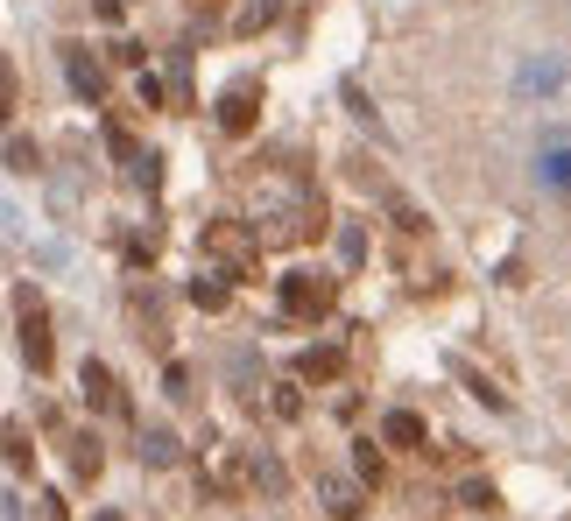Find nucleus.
<instances>
[{
	"label": "nucleus",
	"mask_w": 571,
	"mask_h": 521,
	"mask_svg": "<svg viewBox=\"0 0 571 521\" xmlns=\"http://www.w3.org/2000/svg\"><path fill=\"white\" fill-rule=\"evenodd\" d=\"M14 318H22V360L36 367V374H50V367H57V346H50V310H42V296L28 289V282H14Z\"/></svg>",
	"instance_id": "obj_1"
},
{
	"label": "nucleus",
	"mask_w": 571,
	"mask_h": 521,
	"mask_svg": "<svg viewBox=\"0 0 571 521\" xmlns=\"http://www.w3.org/2000/svg\"><path fill=\"white\" fill-rule=\"evenodd\" d=\"M205 255L227 261L233 282H254V268H262V255H254V240H247L240 226H205Z\"/></svg>",
	"instance_id": "obj_2"
},
{
	"label": "nucleus",
	"mask_w": 571,
	"mask_h": 521,
	"mask_svg": "<svg viewBox=\"0 0 571 521\" xmlns=\"http://www.w3.org/2000/svg\"><path fill=\"white\" fill-rule=\"evenodd\" d=\"M254 121H262V85H254V78H233L227 92H219V127H227V134H247Z\"/></svg>",
	"instance_id": "obj_3"
},
{
	"label": "nucleus",
	"mask_w": 571,
	"mask_h": 521,
	"mask_svg": "<svg viewBox=\"0 0 571 521\" xmlns=\"http://www.w3.org/2000/svg\"><path fill=\"white\" fill-rule=\"evenodd\" d=\"M282 310H290V318H325V310H332V282L282 275Z\"/></svg>",
	"instance_id": "obj_4"
},
{
	"label": "nucleus",
	"mask_w": 571,
	"mask_h": 521,
	"mask_svg": "<svg viewBox=\"0 0 571 521\" xmlns=\"http://www.w3.org/2000/svg\"><path fill=\"white\" fill-rule=\"evenodd\" d=\"M78 388H85V401H93L99 415H127V395H120V381H113L107 360H85L78 367Z\"/></svg>",
	"instance_id": "obj_5"
},
{
	"label": "nucleus",
	"mask_w": 571,
	"mask_h": 521,
	"mask_svg": "<svg viewBox=\"0 0 571 521\" xmlns=\"http://www.w3.org/2000/svg\"><path fill=\"white\" fill-rule=\"evenodd\" d=\"M64 71H71V85H78L85 107H107V71L85 57V42H64Z\"/></svg>",
	"instance_id": "obj_6"
},
{
	"label": "nucleus",
	"mask_w": 571,
	"mask_h": 521,
	"mask_svg": "<svg viewBox=\"0 0 571 521\" xmlns=\"http://www.w3.org/2000/svg\"><path fill=\"white\" fill-rule=\"evenodd\" d=\"M318 500H325V514H339V521L367 514V486H360V480H339V472H325V480H318Z\"/></svg>",
	"instance_id": "obj_7"
},
{
	"label": "nucleus",
	"mask_w": 571,
	"mask_h": 521,
	"mask_svg": "<svg viewBox=\"0 0 571 521\" xmlns=\"http://www.w3.org/2000/svg\"><path fill=\"white\" fill-rule=\"evenodd\" d=\"M381 444H396V451H430V430L416 409H388L381 415Z\"/></svg>",
	"instance_id": "obj_8"
},
{
	"label": "nucleus",
	"mask_w": 571,
	"mask_h": 521,
	"mask_svg": "<svg viewBox=\"0 0 571 521\" xmlns=\"http://www.w3.org/2000/svg\"><path fill=\"white\" fill-rule=\"evenodd\" d=\"M0 458H8V472H36V444H28V430L22 423H0Z\"/></svg>",
	"instance_id": "obj_9"
},
{
	"label": "nucleus",
	"mask_w": 571,
	"mask_h": 521,
	"mask_svg": "<svg viewBox=\"0 0 571 521\" xmlns=\"http://www.w3.org/2000/svg\"><path fill=\"white\" fill-rule=\"evenodd\" d=\"M99 466H107L99 437H93V430H71V472H78V480H99Z\"/></svg>",
	"instance_id": "obj_10"
},
{
	"label": "nucleus",
	"mask_w": 571,
	"mask_h": 521,
	"mask_svg": "<svg viewBox=\"0 0 571 521\" xmlns=\"http://www.w3.org/2000/svg\"><path fill=\"white\" fill-rule=\"evenodd\" d=\"M345 374V352L339 346H311L304 352V381H339Z\"/></svg>",
	"instance_id": "obj_11"
},
{
	"label": "nucleus",
	"mask_w": 571,
	"mask_h": 521,
	"mask_svg": "<svg viewBox=\"0 0 571 521\" xmlns=\"http://www.w3.org/2000/svg\"><path fill=\"white\" fill-rule=\"evenodd\" d=\"M8 170H14V176H36V170H42V148L28 141V134H14V141H8Z\"/></svg>",
	"instance_id": "obj_12"
},
{
	"label": "nucleus",
	"mask_w": 571,
	"mask_h": 521,
	"mask_svg": "<svg viewBox=\"0 0 571 521\" xmlns=\"http://www.w3.org/2000/svg\"><path fill=\"white\" fill-rule=\"evenodd\" d=\"M191 303H198V310H227V282H219V275H198V282H191Z\"/></svg>",
	"instance_id": "obj_13"
},
{
	"label": "nucleus",
	"mask_w": 571,
	"mask_h": 521,
	"mask_svg": "<svg viewBox=\"0 0 571 521\" xmlns=\"http://www.w3.org/2000/svg\"><path fill=\"white\" fill-rule=\"evenodd\" d=\"M142 458H148V466H177V437H170V430H148V437H142Z\"/></svg>",
	"instance_id": "obj_14"
},
{
	"label": "nucleus",
	"mask_w": 571,
	"mask_h": 521,
	"mask_svg": "<svg viewBox=\"0 0 571 521\" xmlns=\"http://www.w3.org/2000/svg\"><path fill=\"white\" fill-rule=\"evenodd\" d=\"M353 466H360V480H367V486H381V480H388V472H381V451H374V437H360V444H353Z\"/></svg>",
	"instance_id": "obj_15"
},
{
	"label": "nucleus",
	"mask_w": 571,
	"mask_h": 521,
	"mask_svg": "<svg viewBox=\"0 0 571 521\" xmlns=\"http://www.w3.org/2000/svg\"><path fill=\"white\" fill-rule=\"evenodd\" d=\"M14 99H22V78H14V64H8V57H0V127H8Z\"/></svg>",
	"instance_id": "obj_16"
},
{
	"label": "nucleus",
	"mask_w": 571,
	"mask_h": 521,
	"mask_svg": "<svg viewBox=\"0 0 571 521\" xmlns=\"http://www.w3.org/2000/svg\"><path fill=\"white\" fill-rule=\"evenodd\" d=\"M459 500H465V508H487V514H494V508H501V494H494V480H473V486H465V494H459Z\"/></svg>",
	"instance_id": "obj_17"
},
{
	"label": "nucleus",
	"mask_w": 571,
	"mask_h": 521,
	"mask_svg": "<svg viewBox=\"0 0 571 521\" xmlns=\"http://www.w3.org/2000/svg\"><path fill=\"white\" fill-rule=\"evenodd\" d=\"M162 395H170V401H191V367H170V374H162Z\"/></svg>",
	"instance_id": "obj_18"
},
{
	"label": "nucleus",
	"mask_w": 571,
	"mask_h": 521,
	"mask_svg": "<svg viewBox=\"0 0 571 521\" xmlns=\"http://www.w3.org/2000/svg\"><path fill=\"white\" fill-rule=\"evenodd\" d=\"M276 415H304V395H296L290 381H282V388H276Z\"/></svg>",
	"instance_id": "obj_19"
},
{
	"label": "nucleus",
	"mask_w": 571,
	"mask_h": 521,
	"mask_svg": "<svg viewBox=\"0 0 571 521\" xmlns=\"http://www.w3.org/2000/svg\"><path fill=\"white\" fill-rule=\"evenodd\" d=\"M550 162V184H571V148H558V156H544Z\"/></svg>",
	"instance_id": "obj_20"
},
{
	"label": "nucleus",
	"mask_w": 571,
	"mask_h": 521,
	"mask_svg": "<svg viewBox=\"0 0 571 521\" xmlns=\"http://www.w3.org/2000/svg\"><path fill=\"white\" fill-rule=\"evenodd\" d=\"M93 521H127V514H113V508H99V514H93Z\"/></svg>",
	"instance_id": "obj_21"
}]
</instances>
